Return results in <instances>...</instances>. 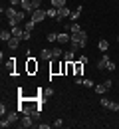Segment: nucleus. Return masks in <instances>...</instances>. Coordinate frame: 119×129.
Segmentation results:
<instances>
[{"instance_id": "6e6552de", "label": "nucleus", "mask_w": 119, "mask_h": 129, "mask_svg": "<svg viewBox=\"0 0 119 129\" xmlns=\"http://www.w3.org/2000/svg\"><path fill=\"white\" fill-rule=\"evenodd\" d=\"M93 89H95V93H97V95H103V93H107L109 85H107L105 81H101V83H95V87H93Z\"/></svg>"}, {"instance_id": "2f4dec72", "label": "nucleus", "mask_w": 119, "mask_h": 129, "mask_svg": "<svg viewBox=\"0 0 119 129\" xmlns=\"http://www.w3.org/2000/svg\"><path fill=\"white\" fill-rule=\"evenodd\" d=\"M40 4H42V0H32V6H34V10L40 8Z\"/></svg>"}, {"instance_id": "4be33fe9", "label": "nucleus", "mask_w": 119, "mask_h": 129, "mask_svg": "<svg viewBox=\"0 0 119 129\" xmlns=\"http://www.w3.org/2000/svg\"><path fill=\"white\" fill-rule=\"evenodd\" d=\"M97 48L101 50V52H107V50H109V42H107V40H99V44H97Z\"/></svg>"}, {"instance_id": "f03ea898", "label": "nucleus", "mask_w": 119, "mask_h": 129, "mask_svg": "<svg viewBox=\"0 0 119 129\" xmlns=\"http://www.w3.org/2000/svg\"><path fill=\"white\" fill-rule=\"evenodd\" d=\"M69 44H71V48L75 50H82L85 48V44H87V32H77V34H69Z\"/></svg>"}, {"instance_id": "a211bd4d", "label": "nucleus", "mask_w": 119, "mask_h": 129, "mask_svg": "<svg viewBox=\"0 0 119 129\" xmlns=\"http://www.w3.org/2000/svg\"><path fill=\"white\" fill-rule=\"evenodd\" d=\"M6 72H8L10 76L16 72V68H14V60H12V58H10V60H6Z\"/></svg>"}, {"instance_id": "a878e982", "label": "nucleus", "mask_w": 119, "mask_h": 129, "mask_svg": "<svg viewBox=\"0 0 119 129\" xmlns=\"http://www.w3.org/2000/svg\"><path fill=\"white\" fill-rule=\"evenodd\" d=\"M46 40H48V42H58V34L56 32H48L46 34Z\"/></svg>"}, {"instance_id": "9d476101", "label": "nucleus", "mask_w": 119, "mask_h": 129, "mask_svg": "<svg viewBox=\"0 0 119 129\" xmlns=\"http://www.w3.org/2000/svg\"><path fill=\"white\" fill-rule=\"evenodd\" d=\"M2 12H4V16L8 18V20H10V18H16V14H18V10L14 8V6H8V8H2Z\"/></svg>"}, {"instance_id": "2eb2a0df", "label": "nucleus", "mask_w": 119, "mask_h": 129, "mask_svg": "<svg viewBox=\"0 0 119 129\" xmlns=\"http://www.w3.org/2000/svg\"><path fill=\"white\" fill-rule=\"evenodd\" d=\"M20 6H22V10H26V12H30V14L34 12V6H32V0H22V4H20Z\"/></svg>"}, {"instance_id": "1a4fd4ad", "label": "nucleus", "mask_w": 119, "mask_h": 129, "mask_svg": "<svg viewBox=\"0 0 119 129\" xmlns=\"http://www.w3.org/2000/svg\"><path fill=\"white\" fill-rule=\"evenodd\" d=\"M109 62H111V58H109V56L105 54V56H103L101 60L97 62V70H99V72H101V70H107V66H109Z\"/></svg>"}, {"instance_id": "4c0bfd02", "label": "nucleus", "mask_w": 119, "mask_h": 129, "mask_svg": "<svg viewBox=\"0 0 119 129\" xmlns=\"http://www.w3.org/2000/svg\"><path fill=\"white\" fill-rule=\"evenodd\" d=\"M117 42H119V36H117Z\"/></svg>"}, {"instance_id": "5701e85b", "label": "nucleus", "mask_w": 119, "mask_h": 129, "mask_svg": "<svg viewBox=\"0 0 119 129\" xmlns=\"http://www.w3.org/2000/svg\"><path fill=\"white\" fill-rule=\"evenodd\" d=\"M34 28H36V22H34V20H28V22L24 24V30H26V32H32Z\"/></svg>"}, {"instance_id": "c756f323", "label": "nucleus", "mask_w": 119, "mask_h": 129, "mask_svg": "<svg viewBox=\"0 0 119 129\" xmlns=\"http://www.w3.org/2000/svg\"><path fill=\"white\" fill-rule=\"evenodd\" d=\"M0 113H2V117H4L6 113H8V107H6V103H4V101L0 103Z\"/></svg>"}, {"instance_id": "bb28decb", "label": "nucleus", "mask_w": 119, "mask_h": 129, "mask_svg": "<svg viewBox=\"0 0 119 129\" xmlns=\"http://www.w3.org/2000/svg\"><path fill=\"white\" fill-rule=\"evenodd\" d=\"M99 103H101V107H105V109H107V107H109V103H111V99H107V97H101V99H99Z\"/></svg>"}, {"instance_id": "f8f14e48", "label": "nucleus", "mask_w": 119, "mask_h": 129, "mask_svg": "<svg viewBox=\"0 0 119 129\" xmlns=\"http://www.w3.org/2000/svg\"><path fill=\"white\" fill-rule=\"evenodd\" d=\"M26 72H28V74H36V72H38V62H36V60H28Z\"/></svg>"}, {"instance_id": "dca6fc26", "label": "nucleus", "mask_w": 119, "mask_h": 129, "mask_svg": "<svg viewBox=\"0 0 119 129\" xmlns=\"http://www.w3.org/2000/svg\"><path fill=\"white\" fill-rule=\"evenodd\" d=\"M68 42H69V34L68 32L58 34V44H68Z\"/></svg>"}, {"instance_id": "0eeeda50", "label": "nucleus", "mask_w": 119, "mask_h": 129, "mask_svg": "<svg viewBox=\"0 0 119 129\" xmlns=\"http://www.w3.org/2000/svg\"><path fill=\"white\" fill-rule=\"evenodd\" d=\"M69 16H71V10L68 6H64V8H58V18L56 20H64V18H69Z\"/></svg>"}, {"instance_id": "473e14b6", "label": "nucleus", "mask_w": 119, "mask_h": 129, "mask_svg": "<svg viewBox=\"0 0 119 129\" xmlns=\"http://www.w3.org/2000/svg\"><path fill=\"white\" fill-rule=\"evenodd\" d=\"M30 38H32V34H30V32H26V30H24V34H22V40H30Z\"/></svg>"}, {"instance_id": "f257e3e1", "label": "nucleus", "mask_w": 119, "mask_h": 129, "mask_svg": "<svg viewBox=\"0 0 119 129\" xmlns=\"http://www.w3.org/2000/svg\"><path fill=\"white\" fill-rule=\"evenodd\" d=\"M20 113L22 115H32L38 121L40 119V103L36 99H20Z\"/></svg>"}, {"instance_id": "f704fd0d", "label": "nucleus", "mask_w": 119, "mask_h": 129, "mask_svg": "<svg viewBox=\"0 0 119 129\" xmlns=\"http://www.w3.org/2000/svg\"><path fill=\"white\" fill-rule=\"evenodd\" d=\"M62 125H64L62 119H56V121H54V127H62Z\"/></svg>"}, {"instance_id": "cd10ccee", "label": "nucleus", "mask_w": 119, "mask_h": 129, "mask_svg": "<svg viewBox=\"0 0 119 129\" xmlns=\"http://www.w3.org/2000/svg\"><path fill=\"white\" fill-rule=\"evenodd\" d=\"M107 109H111V111H119V103H117V101H111Z\"/></svg>"}, {"instance_id": "aec40b11", "label": "nucleus", "mask_w": 119, "mask_h": 129, "mask_svg": "<svg viewBox=\"0 0 119 129\" xmlns=\"http://www.w3.org/2000/svg\"><path fill=\"white\" fill-rule=\"evenodd\" d=\"M80 14H82V6H80V8H75V10H71V16H69V20H71V22H77Z\"/></svg>"}, {"instance_id": "6ab92c4d", "label": "nucleus", "mask_w": 119, "mask_h": 129, "mask_svg": "<svg viewBox=\"0 0 119 129\" xmlns=\"http://www.w3.org/2000/svg\"><path fill=\"white\" fill-rule=\"evenodd\" d=\"M10 32H12V36H18V38H22V34H24V28H22V26H14V28H10Z\"/></svg>"}, {"instance_id": "f3484780", "label": "nucleus", "mask_w": 119, "mask_h": 129, "mask_svg": "<svg viewBox=\"0 0 119 129\" xmlns=\"http://www.w3.org/2000/svg\"><path fill=\"white\" fill-rule=\"evenodd\" d=\"M73 56H75V50L73 48H69L68 52H64V60H66V62H73Z\"/></svg>"}, {"instance_id": "c85d7f7f", "label": "nucleus", "mask_w": 119, "mask_h": 129, "mask_svg": "<svg viewBox=\"0 0 119 129\" xmlns=\"http://www.w3.org/2000/svg\"><path fill=\"white\" fill-rule=\"evenodd\" d=\"M54 50V58H60V56H64V50L62 48H52Z\"/></svg>"}, {"instance_id": "7ed1b4c3", "label": "nucleus", "mask_w": 119, "mask_h": 129, "mask_svg": "<svg viewBox=\"0 0 119 129\" xmlns=\"http://www.w3.org/2000/svg\"><path fill=\"white\" fill-rule=\"evenodd\" d=\"M14 123H18V113H16V111H8L4 117H2V121H0V127L6 129V127H12Z\"/></svg>"}, {"instance_id": "20e7f679", "label": "nucleus", "mask_w": 119, "mask_h": 129, "mask_svg": "<svg viewBox=\"0 0 119 129\" xmlns=\"http://www.w3.org/2000/svg\"><path fill=\"white\" fill-rule=\"evenodd\" d=\"M50 74H64V64L58 58H52L50 60Z\"/></svg>"}, {"instance_id": "9b49d317", "label": "nucleus", "mask_w": 119, "mask_h": 129, "mask_svg": "<svg viewBox=\"0 0 119 129\" xmlns=\"http://www.w3.org/2000/svg\"><path fill=\"white\" fill-rule=\"evenodd\" d=\"M20 40H22V38H18V36H12V38H10L6 44H8V48H10V50H16L18 46H20Z\"/></svg>"}, {"instance_id": "ddd939ff", "label": "nucleus", "mask_w": 119, "mask_h": 129, "mask_svg": "<svg viewBox=\"0 0 119 129\" xmlns=\"http://www.w3.org/2000/svg\"><path fill=\"white\" fill-rule=\"evenodd\" d=\"M40 58L46 60V62H50L52 58H54V50H42V52H40Z\"/></svg>"}, {"instance_id": "e433bc0d", "label": "nucleus", "mask_w": 119, "mask_h": 129, "mask_svg": "<svg viewBox=\"0 0 119 129\" xmlns=\"http://www.w3.org/2000/svg\"><path fill=\"white\" fill-rule=\"evenodd\" d=\"M18 4H22V0H10V6H18Z\"/></svg>"}, {"instance_id": "39448f33", "label": "nucleus", "mask_w": 119, "mask_h": 129, "mask_svg": "<svg viewBox=\"0 0 119 129\" xmlns=\"http://www.w3.org/2000/svg\"><path fill=\"white\" fill-rule=\"evenodd\" d=\"M34 117H32V115H24V117H22V119H20V127L22 129H30V127H34Z\"/></svg>"}, {"instance_id": "412c9836", "label": "nucleus", "mask_w": 119, "mask_h": 129, "mask_svg": "<svg viewBox=\"0 0 119 129\" xmlns=\"http://www.w3.org/2000/svg\"><path fill=\"white\" fill-rule=\"evenodd\" d=\"M46 14H48V18H58V8H54V6H50V8L46 10Z\"/></svg>"}, {"instance_id": "393cba45", "label": "nucleus", "mask_w": 119, "mask_h": 129, "mask_svg": "<svg viewBox=\"0 0 119 129\" xmlns=\"http://www.w3.org/2000/svg\"><path fill=\"white\" fill-rule=\"evenodd\" d=\"M52 6L54 8H64L66 6V0H52Z\"/></svg>"}, {"instance_id": "7c9ffc66", "label": "nucleus", "mask_w": 119, "mask_h": 129, "mask_svg": "<svg viewBox=\"0 0 119 129\" xmlns=\"http://www.w3.org/2000/svg\"><path fill=\"white\" fill-rule=\"evenodd\" d=\"M84 85L85 87H95V83H93L91 80H84Z\"/></svg>"}, {"instance_id": "4468645a", "label": "nucleus", "mask_w": 119, "mask_h": 129, "mask_svg": "<svg viewBox=\"0 0 119 129\" xmlns=\"http://www.w3.org/2000/svg\"><path fill=\"white\" fill-rule=\"evenodd\" d=\"M66 32H71V34H77V32H82V26L77 24V22H71L68 28H66Z\"/></svg>"}, {"instance_id": "72a5a7b5", "label": "nucleus", "mask_w": 119, "mask_h": 129, "mask_svg": "<svg viewBox=\"0 0 119 129\" xmlns=\"http://www.w3.org/2000/svg\"><path fill=\"white\" fill-rule=\"evenodd\" d=\"M52 95H54L52 89H44V97H52Z\"/></svg>"}, {"instance_id": "423d86ee", "label": "nucleus", "mask_w": 119, "mask_h": 129, "mask_svg": "<svg viewBox=\"0 0 119 129\" xmlns=\"http://www.w3.org/2000/svg\"><path fill=\"white\" fill-rule=\"evenodd\" d=\"M44 18H48V14H46V10H42V8H38V10H34V12H32V16H30V20H34L36 24H38V22H42Z\"/></svg>"}, {"instance_id": "b1692460", "label": "nucleus", "mask_w": 119, "mask_h": 129, "mask_svg": "<svg viewBox=\"0 0 119 129\" xmlns=\"http://www.w3.org/2000/svg\"><path fill=\"white\" fill-rule=\"evenodd\" d=\"M10 38H12V32H6V30L0 32V40H2V42H8Z\"/></svg>"}, {"instance_id": "c9c22d12", "label": "nucleus", "mask_w": 119, "mask_h": 129, "mask_svg": "<svg viewBox=\"0 0 119 129\" xmlns=\"http://www.w3.org/2000/svg\"><path fill=\"white\" fill-rule=\"evenodd\" d=\"M38 129H50L48 123H38Z\"/></svg>"}]
</instances>
